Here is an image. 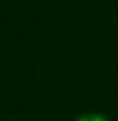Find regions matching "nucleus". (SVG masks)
<instances>
[{"label":"nucleus","mask_w":118,"mask_h":121,"mask_svg":"<svg viewBox=\"0 0 118 121\" xmlns=\"http://www.w3.org/2000/svg\"><path fill=\"white\" fill-rule=\"evenodd\" d=\"M74 121H111L106 114H98V111H89V114H81L79 119H74Z\"/></svg>","instance_id":"obj_1"}]
</instances>
